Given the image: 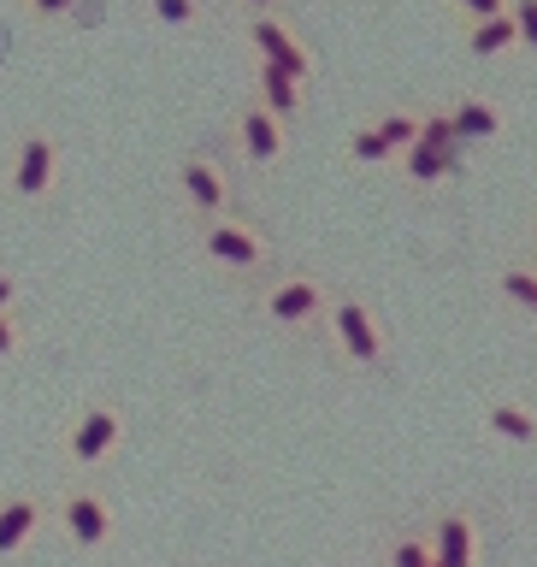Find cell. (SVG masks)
<instances>
[{"label":"cell","mask_w":537,"mask_h":567,"mask_svg":"<svg viewBox=\"0 0 537 567\" xmlns=\"http://www.w3.org/2000/svg\"><path fill=\"white\" fill-rule=\"evenodd\" d=\"M331 301H326V284L319 278H283L272 284V296H266V313L278 319V326H308V319H319Z\"/></svg>","instance_id":"obj_4"},{"label":"cell","mask_w":537,"mask_h":567,"mask_svg":"<svg viewBox=\"0 0 537 567\" xmlns=\"http://www.w3.org/2000/svg\"><path fill=\"white\" fill-rule=\"evenodd\" d=\"M237 136H242V154L255 159V166H272V159L283 154V118L278 113H266V106H242V118H237Z\"/></svg>","instance_id":"obj_6"},{"label":"cell","mask_w":537,"mask_h":567,"mask_svg":"<svg viewBox=\"0 0 537 567\" xmlns=\"http://www.w3.org/2000/svg\"><path fill=\"white\" fill-rule=\"evenodd\" d=\"M53 172H60V148H53V136L30 131L18 142V159H12V189L24 195V202H42L53 189Z\"/></svg>","instance_id":"obj_3"},{"label":"cell","mask_w":537,"mask_h":567,"mask_svg":"<svg viewBox=\"0 0 537 567\" xmlns=\"http://www.w3.org/2000/svg\"><path fill=\"white\" fill-rule=\"evenodd\" d=\"M207 255L225 260V266H237V272H248V266L266 260V237L255 225H242V219H213L207 225Z\"/></svg>","instance_id":"obj_5"},{"label":"cell","mask_w":537,"mask_h":567,"mask_svg":"<svg viewBox=\"0 0 537 567\" xmlns=\"http://www.w3.org/2000/svg\"><path fill=\"white\" fill-rule=\"evenodd\" d=\"M455 7H467V18H490V12H508V0H455Z\"/></svg>","instance_id":"obj_22"},{"label":"cell","mask_w":537,"mask_h":567,"mask_svg":"<svg viewBox=\"0 0 537 567\" xmlns=\"http://www.w3.org/2000/svg\"><path fill=\"white\" fill-rule=\"evenodd\" d=\"M106 526H113V514H106L101 496H83V491L65 496V532H71L78 544H101Z\"/></svg>","instance_id":"obj_12"},{"label":"cell","mask_w":537,"mask_h":567,"mask_svg":"<svg viewBox=\"0 0 537 567\" xmlns=\"http://www.w3.org/2000/svg\"><path fill=\"white\" fill-rule=\"evenodd\" d=\"M432 556H437V567H473L478 532H473L467 514H443V520H437V538H432Z\"/></svg>","instance_id":"obj_10"},{"label":"cell","mask_w":537,"mask_h":567,"mask_svg":"<svg viewBox=\"0 0 537 567\" xmlns=\"http://www.w3.org/2000/svg\"><path fill=\"white\" fill-rule=\"evenodd\" d=\"M71 0H35V12H65Z\"/></svg>","instance_id":"obj_25"},{"label":"cell","mask_w":537,"mask_h":567,"mask_svg":"<svg viewBox=\"0 0 537 567\" xmlns=\"http://www.w3.org/2000/svg\"><path fill=\"white\" fill-rule=\"evenodd\" d=\"M467 48L478 53V60H490V53H508V48H520V35H514V18H508V12L473 18V30H467Z\"/></svg>","instance_id":"obj_15"},{"label":"cell","mask_w":537,"mask_h":567,"mask_svg":"<svg viewBox=\"0 0 537 567\" xmlns=\"http://www.w3.org/2000/svg\"><path fill=\"white\" fill-rule=\"evenodd\" d=\"M503 290L520 301V308L537 313V272H531V266H508V272H503Z\"/></svg>","instance_id":"obj_18"},{"label":"cell","mask_w":537,"mask_h":567,"mask_svg":"<svg viewBox=\"0 0 537 567\" xmlns=\"http://www.w3.org/2000/svg\"><path fill=\"white\" fill-rule=\"evenodd\" d=\"M154 12L166 18V24H195V12H202V7H195V0H154Z\"/></svg>","instance_id":"obj_21"},{"label":"cell","mask_w":537,"mask_h":567,"mask_svg":"<svg viewBox=\"0 0 537 567\" xmlns=\"http://www.w3.org/2000/svg\"><path fill=\"white\" fill-rule=\"evenodd\" d=\"M35 526H42V508H35L30 496H12V503H0V556L24 549V544L35 538Z\"/></svg>","instance_id":"obj_13"},{"label":"cell","mask_w":537,"mask_h":567,"mask_svg":"<svg viewBox=\"0 0 537 567\" xmlns=\"http://www.w3.org/2000/svg\"><path fill=\"white\" fill-rule=\"evenodd\" d=\"M508 18H514L520 48H537V0H508Z\"/></svg>","instance_id":"obj_20"},{"label":"cell","mask_w":537,"mask_h":567,"mask_svg":"<svg viewBox=\"0 0 537 567\" xmlns=\"http://www.w3.org/2000/svg\"><path fill=\"white\" fill-rule=\"evenodd\" d=\"M248 42L260 48V60H266V65L290 71L296 83H313V53L301 48V35H296L290 24H278L272 12H255V24H248Z\"/></svg>","instance_id":"obj_2"},{"label":"cell","mask_w":537,"mask_h":567,"mask_svg":"<svg viewBox=\"0 0 537 567\" xmlns=\"http://www.w3.org/2000/svg\"><path fill=\"white\" fill-rule=\"evenodd\" d=\"M331 331H337V343H343L349 361H361V367H379L384 361V331H379V319H372L366 301H331Z\"/></svg>","instance_id":"obj_1"},{"label":"cell","mask_w":537,"mask_h":567,"mask_svg":"<svg viewBox=\"0 0 537 567\" xmlns=\"http://www.w3.org/2000/svg\"><path fill=\"white\" fill-rule=\"evenodd\" d=\"M390 567H432V544L425 538H396L390 544Z\"/></svg>","instance_id":"obj_19"},{"label":"cell","mask_w":537,"mask_h":567,"mask_svg":"<svg viewBox=\"0 0 537 567\" xmlns=\"http://www.w3.org/2000/svg\"><path fill=\"white\" fill-rule=\"evenodd\" d=\"M490 425H496V437H508V443H537V414H526V408H514V402H496Z\"/></svg>","instance_id":"obj_16"},{"label":"cell","mask_w":537,"mask_h":567,"mask_svg":"<svg viewBox=\"0 0 537 567\" xmlns=\"http://www.w3.org/2000/svg\"><path fill=\"white\" fill-rule=\"evenodd\" d=\"M12 349H18V326H12L7 313H0V354H12Z\"/></svg>","instance_id":"obj_23"},{"label":"cell","mask_w":537,"mask_h":567,"mask_svg":"<svg viewBox=\"0 0 537 567\" xmlns=\"http://www.w3.org/2000/svg\"><path fill=\"white\" fill-rule=\"evenodd\" d=\"M301 89H308V83H296L290 71H278V65L260 60V106H266V113H278V118L301 113Z\"/></svg>","instance_id":"obj_14"},{"label":"cell","mask_w":537,"mask_h":567,"mask_svg":"<svg viewBox=\"0 0 537 567\" xmlns=\"http://www.w3.org/2000/svg\"><path fill=\"white\" fill-rule=\"evenodd\" d=\"M113 443H118V414L113 408H89V414L71 425V461H83V467H95Z\"/></svg>","instance_id":"obj_7"},{"label":"cell","mask_w":537,"mask_h":567,"mask_svg":"<svg viewBox=\"0 0 537 567\" xmlns=\"http://www.w3.org/2000/svg\"><path fill=\"white\" fill-rule=\"evenodd\" d=\"M432 567H437V556H432Z\"/></svg>","instance_id":"obj_27"},{"label":"cell","mask_w":537,"mask_h":567,"mask_svg":"<svg viewBox=\"0 0 537 567\" xmlns=\"http://www.w3.org/2000/svg\"><path fill=\"white\" fill-rule=\"evenodd\" d=\"M184 189L202 213H213V219H219L225 202H230V184H225V172L213 166V159H184Z\"/></svg>","instance_id":"obj_11"},{"label":"cell","mask_w":537,"mask_h":567,"mask_svg":"<svg viewBox=\"0 0 537 567\" xmlns=\"http://www.w3.org/2000/svg\"><path fill=\"white\" fill-rule=\"evenodd\" d=\"M455 166H461V148H443V142L414 136L402 148V172L414 177V184H443V177H455Z\"/></svg>","instance_id":"obj_8"},{"label":"cell","mask_w":537,"mask_h":567,"mask_svg":"<svg viewBox=\"0 0 537 567\" xmlns=\"http://www.w3.org/2000/svg\"><path fill=\"white\" fill-rule=\"evenodd\" d=\"M12 296H18V284H12L7 272H0V313H7V308H12Z\"/></svg>","instance_id":"obj_24"},{"label":"cell","mask_w":537,"mask_h":567,"mask_svg":"<svg viewBox=\"0 0 537 567\" xmlns=\"http://www.w3.org/2000/svg\"><path fill=\"white\" fill-rule=\"evenodd\" d=\"M255 7H260V12H266V7H272V0H255Z\"/></svg>","instance_id":"obj_26"},{"label":"cell","mask_w":537,"mask_h":567,"mask_svg":"<svg viewBox=\"0 0 537 567\" xmlns=\"http://www.w3.org/2000/svg\"><path fill=\"white\" fill-rule=\"evenodd\" d=\"M349 154L361 159V166H379V159H390L396 148H390V142L379 136V124H366V131H354V136H349Z\"/></svg>","instance_id":"obj_17"},{"label":"cell","mask_w":537,"mask_h":567,"mask_svg":"<svg viewBox=\"0 0 537 567\" xmlns=\"http://www.w3.org/2000/svg\"><path fill=\"white\" fill-rule=\"evenodd\" d=\"M450 124H455L461 148H467V142H490V136H503V106L485 101V95H467V101L450 106Z\"/></svg>","instance_id":"obj_9"}]
</instances>
